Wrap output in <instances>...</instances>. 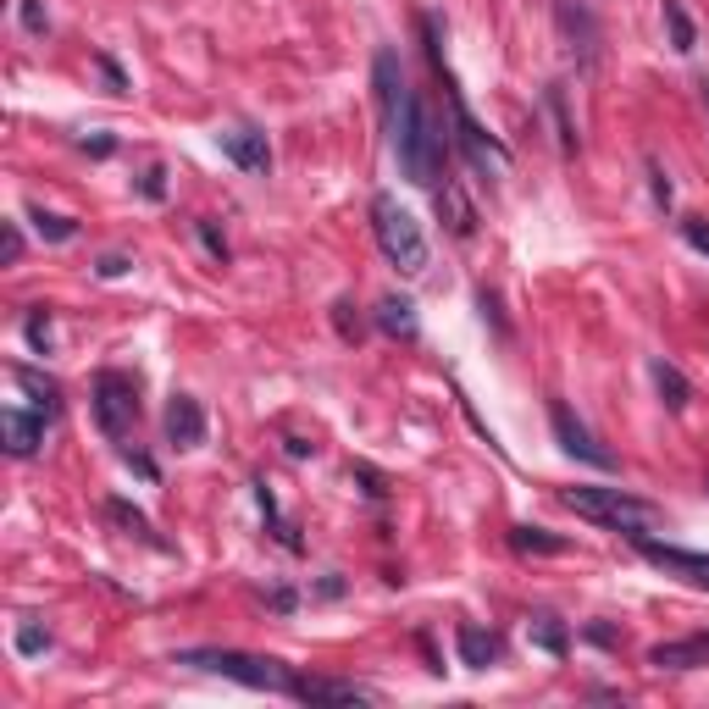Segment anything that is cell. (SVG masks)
I'll list each match as a JSON object with an SVG mask.
<instances>
[{
  "label": "cell",
  "mask_w": 709,
  "mask_h": 709,
  "mask_svg": "<svg viewBox=\"0 0 709 709\" xmlns=\"http://www.w3.org/2000/svg\"><path fill=\"white\" fill-rule=\"evenodd\" d=\"M372 228H377L383 255L399 266V272H410V277L427 272V233H421V222L410 217L394 194H377L372 200Z\"/></svg>",
  "instance_id": "cell-4"
},
{
  "label": "cell",
  "mask_w": 709,
  "mask_h": 709,
  "mask_svg": "<svg viewBox=\"0 0 709 709\" xmlns=\"http://www.w3.org/2000/svg\"><path fill=\"white\" fill-rule=\"evenodd\" d=\"M654 388H660L665 410H687V399H693V388H687V377L676 372L671 361H654Z\"/></svg>",
  "instance_id": "cell-18"
},
{
  "label": "cell",
  "mask_w": 709,
  "mask_h": 709,
  "mask_svg": "<svg viewBox=\"0 0 709 709\" xmlns=\"http://www.w3.org/2000/svg\"><path fill=\"white\" fill-rule=\"evenodd\" d=\"M28 344H34L39 355H50V305H34V316H28Z\"/></svg>",
  "instance_id": "cell-27"
},
{
  "label": "cell",
  "mask_w": 709,
  "mask_h": 709,
  "mask_svg": "<svg viewBox=\"0 0 709 709\" xmlns=\"http://www.w3.org/2000/svg\"><path fill=\"white\" fill-rule=\"evenodd\" d=\"M100 73H106V84H111V95H128V78L117 73V61L111 56H100Z\"/></svg>",
  "instance_id": "cell-33"
},
{
  "label": "cell",
  "mask_w": 709,
  "mask_h": 709,
  "mask_svg": "<svg viewBox=\"0 0 709 709\" xmlns=\"http://www.w3.org/2000/svg\"><path fill=\"white\" fill-rule=\"evenodd\" d=\"M139 194H145V200H167V172L150 167L145 178H139Z\"/></svg>",
  "instance_id": "cell-31"
},
{
  "label": "cell",
  "mask_w": 709,
  "mask_h": 709,
  "mask_svg": "<svg viewBox=\"0 0 709 709\" xmlns=\"http://www.w3.org/2000/svg\"><path fill=\"white\" fill-rule=\"evenodd\" d=\"M294 698H305V704H372V687L338 682V676H300Z\"/></svg>",
  "instance_id": "cell-14"
},
{
  "label": "cell",
  "mask_w": 709,
  "mask_h": 709,
  "mask_svg": "<svg viewBox=\"0 0 709 709\" xmlns=\"http://www.w3.org/2000/svg\"><path fill=\"white\" fill-rule=\"evenodd\" d=\"M372 89H377V111H383V122L394 128L399 111H405V100H410L405 78H399V56H394V50H377V61H372Z\"/></svg>",
  "instance_id": "cell-9"
},
{
  "label": "cell",
  "mask_w": 709,
  "mask_h": 709,
  "mask_svg": "<svg viewBox=\"0 0 709 709\" xmlns=\"http://www.w3.org/2000/svg\"><path fill=\"white\" fill-rule=\"evenodd\" d=\"M549 111H554V128H560V150L571 156V150H577V128H571V117H565V95H560V89H549Z\"/></svg>",
  "instance_id": "cell-25"
},
{
  "label": "cell",
  "mask_w": 709,
  "mask_h": 709,
  "mask_svg": "<svg viewBox=\"0 0 709 709\" xmlns=\"http://www.w3.org/2000/svg\"><path fill=\"white\" fill-rule=\"evenodd\" d=\"M438 217H444L449 222V233H455V239H471V228H477V211H471V205H466V194H460V183H438Z\"/></svg>",
  "instance_id": "cell-15"
},
{
  "label": "cell",
  "mask_w": 709,
  "mask_h": 709,
  "mask_svg": "<svg viewBox=\"0 0 709 709\" xmlns=\"http://www.w3.org/2000/svg\"><path fill=\"white\" fill-rule=\"evenodd\" d=\"M649 665H654V671H698V665H709V632L676 637V643H654Z\"/></svg>",
  "instance_id": "cell-13"
},
{
  "label": "cell",
  "mask_w": 709,
  "mask_h": 709,
  "mask_svg": "<svg viewBox=\"0 0 709 709\" xmlns=\"http://www.w3.org/2000/svg\"><path fill=\"white\" fill-rule=\"evenodd\" d=\"M128 266H133L128 255H100V266H95V272H100V277H122Z\"/></svg>",
  "instance_id": "cell-34"
},
{
  "label": "cell",
  "mask_w": 709,
  "mask_h": 709,
  "mask_svg": "<svg viewBox=\"0 0 709 709\" xmlns=\"http://www.w3.org/2000/svg\"><path fill=\"white\" fill-rule=\"evenodd\" d=\"M455 649H460V665H471V671H488L493 660H499V643H493V632H482V626H460L455 632Z\"/></svg>",
  "instance_id": "cell-16"
},
{
  "label": "cell",
  "mask_w": 709,
  "mask_h": 709,
  "mask_svg": "<svg viewBox=\"0 0 709 709\" xmlns=\"http://www.w3.org/2000/svg\"><path fill=\"white\" fill-rule=\"evenodd\" d=\"M106 516H111V521H117V527H128V532H133V538H145V543H156V538H150V521H145V510H133V505H128V499H111V505H106Z\"/></svg>",
  "instance_id": "cell-24"
},
{
  "label": "cell",
  "mask_w": 709,
  "mask_h": 709,
  "mask_svg": "<svg viewBox=\"0 0 709 709\" xmlns=\"http://www.w3.org/2000/svg\"><path fill=\"white\" fill-rule=\"evenodd\" d=\"M167 444L172 449H200L205 444V410L194 394H172L167 405Z\"/></svg>",
  "instance_id": "cell-11"
},
{
  "label": "cell",
  "mask_w": 709,
  "mask_h": 709,
  "mask_svg": "<svg viewBox=\"0 0 709 709\" xmlns=\"http://www.w3.org/2000/svg\"><path fill=\"white\" fill-rule=\"evenodd\" d=\"M510 543H516L521 554H565V549H571L565 538H554V532H543V527H516V532H510Z\"/></svg>",
  "instance_id": "cell-22"
},
{
  "label": "cell",
  "mask_w": 709,
  "mask_h": 709,
  "mask_svg": "<svg viewBox=\"0 0 709 709\" xmlns=\"http://www.w3.org/2000/svg\"><path fill=\"white\" fill-rule=\"evenodd\" d=\"M17 12H23V28L34 39H45L50 34V17H45V0H17Z\"/></svg>",
  "instance_id": "cell-28"
},
{
  "label": "cell",
  "mask_w": 709,
  "mask_h": 709,
  "mask_svg": "<svg viewBox=\"0 0 709 709\" xmlns=\"http://www.w3.org/2000/svg\"><path fill=\"white\" fill-rule=\"evenodd\" d=\"M45 410H0V444L12 449L17 460H28L45 444Z\"/></svg>",
  "instance_id": "cell-10"
},
{
  "label": "cell",
  "mask_w": 709,
  "mask_h": 709,
  "mask_svg": "<svg viewBox=\"0 0 709 709\" xmlns=\"http://www.w3.org/2000/svg\"><path fill=\"white\" fill-rule=\"evenodd\" d=\"M34 228H39V239H50V244L78 239V222H73V217H56V211H45V205L34 211Z\"/></svg>",
  "instance_id": "cell-23"
},
{
  "label": "cell",
  "mask_w": 709,
  "mask_h": 709,
  "mask_svg": "<svg viewBox=\"0 0 709 709\" xmlns=\"http://www.w3.org/2000/svg\"><path fill=\"white\" fill-rule=\"evenodd\" d=\"M122 460H128V466H133V471H139V477H156V466H150V460H145V455H133V449H122Z\"/></svg>",
  "instance_id": "cell-36"
},
{
  "label": "cell",
  "mask_w": 709,
  "mask_h": 709,
  "mask_svg": "<svg viewBox=\"0 0 709 709\" xmlns=\"http://www.w3.org/2000/svg\"><path fill=\"white\" fill-rule=\"evenodd\" d=\"M626 538L637 543V554H643V560H654V565H665V571H676V577H687L693 588H709V554H693V549H676V543H660V538H649L643 527L626 532Z\"/></svg>",
  "instance_id": "cell-6"
},
{
  "label": "cell",
  "mask_w": 709,
  "mask_h": 709,
  "mask_svg": "<svg viewBox=\"0 0 709 709\" xmlns=\"http://www.w3.org/2000/svg\"><path fill=\"white\" fill-rule=\"evenodd\" d=\"M704 106H709V78H704Z\"/></svg>",
  "instance_id": "cell-38"
},
{
  "label": "cell",
  "mask_w": 709,
  "mask_h": 709,
  "mask_svg": "<svg viewBox=\"0 0 709 709\" xmlns=\"http://www.w3.org/2000/svg\"><path fill=\"white\" fill-rule=\"evenodd\" d=\"M527 632H532V643H538L543 654H554V660H560V654L571 649V632H565V626L554 621V615H532V626H527Z\"/></svg>",
  "instance_id": "cell-21"
},
{
  "label": "cell",
  "mask_w": 709,
  "mask_h": 709,
  "mask_svg": "<svg viewBox=\"0 0 709 709\" xmlns=\"http://www.w3.org/2000/svg\"><path fill=\"white\" fill-rule=\"evenodd\" d=\"M172 665H194V671L228 676V682L255 687V693H289L294 698V687H300V676L283 660H261V654H239V649H183Z\"/></svg>",
  "instance_id": "cell-2"
},
{
  "label": "cell",
  "mask_w": 709,
  "mask_h": 709,
  "mask_svg": "<svg viewBox=\"0 0 709 709\" xmlns=\"http://www.w3.org/2000/svg\"><path fill=\"white\" fill-rule=\"evenodd\" d=\"M560 34H565V50L577 56V67H593V61H599V28H593L582 0H560Z\"/></svg>",
  "instance_id": "cell-7"
},
{
  "label": "cell",
  "mask_w": 709,
  "mask_h": 709,
  "mask_svg": "<svg viewBox=\"0 0 709 709\" xmlns=\"http://www.w3.org/2000/svg\"><path fill=\"white\" fill-rule=\"evenodd\" d=\"M377 327L394 333V338H416V311H410V300H394V294H388V300L377 305Z\"/></svg>",
  "instance_id": "cell-19"
},
{
  "label": "cell",
  "mask_w": 709,
  "mask_h": 709,
  "mask_svg": "<svg viewBox=\"0 0 709 709\" xmlns=\"http://www.w3.org/2000/svg\"><path fill=\"white\" fill-rule=\"evenodd\" d=\"M45 649H50V632H45V626H34V621L17 626V654H45Z\"/></svg>",
  "instance_id": "cell-29"
},
{
  "label": "cell",
  "mask_w": 709,
  "mask_h": 709,
  "mask_svg": "<svg viewBox=\"0 0 709 709\" xmlns=\"http://www.w3.org/2000/svg\"><path fill=\"white\" fill-rule=\"evenodd\" d=\"M89 405H95V421L106 438H122L139 421V383H133L128 372H100L95 377V394H89Z\"/></svg>",
  "instance_id": "cell-5"
},
{
  "label": "cell",
  "mask_w": 709,
  "mask_h": 709,
  "mask_svg": "<svg viewBox=\"0 0 709 709\" xmlns=\"http://www.w3.org/2000/svg\"><path fill=\"white\" fill-rule=\"evenodd\" d=\"M12 383L23 388V394L34 399L45 416H56V410H61V388H56V377H39L34 366H12Z\"/></svg>",
  "instance_id": "cell-17"
},
{
  "label": "cell",
  "mask_w": 709,
  "mask_h": 709,
  "mask_svg": "<svg viewBox=\"0 0 709 709\" xmlns=\"http://www.w3.org/2000/svg\"><path fill=\"white\" fill-rule=\"evenodd\" d=\"M266 604H272V610H294V593L289 588H272V593H266Z\"/></svg>",
  "instance_id": "cell-37"
},
{
  "label": "cell",
  "mask_w": 709,
  "mask_h": 709,
  "mask_svg": "<svg viewBox=\"0 0 709 709\" xmlns=\"http://www.w3.org/2000/svg\"><path fill=\"white\" fill-rule=\"evenodd\" d=\"M549 421H554V438H560V449H565V455L588 460V466H599V471L610 466V455H604V449L593 444V433H588V427H582V421L571 416V405H560V399H554V405H549Z\"/></svg>",
  "instance_id": "cell-8"
},
{
  "label": "cell",
  "mask_w": 709,
  "mask_h": 709,
  "mask_svg": "<svg viewBox=\"0 0 709 709\" xmlns=\"http://www.w3.org/2000/svg\"><path fill=\"white\" fill-rule=\"evenodd\" d=\"M217 145H222V156H228L233 167H244V172L272 167V145H266L261 128H228V133H217Z\"/></svg>",
  "instance_id": "cell-12"
},
{
  "label": "cell",
  "mask_w": 709,
  "mask_h": 709,
  "mask_svg": "<svg viewBox=\"0 0 709 709\" xmlns=\"http://www.w3.org/2000/svg\"><path fill=\"white\" fill-rule=\"evenodd\" d=\"M660 12H665V28H671V50H693L698 45V34H693V17H687V6L682 0H660Z\"/></svg>",
  "instance_id": "cell-20"
},
{
  "label": "cell",
  "mask_w": 709,
  "mask_h": 709,
  "mask_svg": "<svg viewBox=\"0 0 709 709\" xmlns=\"http://www.w3.org/2000/svg\"><path fill=\"white\" fill-rule=\"evenodd\" d=\"M394 156H399V172L416 189H438V178H444V145H438V128L427 117V106H421V95H410L394 122Z\"/></svg>",
  "instance_id": "cell-1"
},
{
  "label": "cell",
  "mask_w": 709,
  "mask_h": 709,
  "mask_svg": "<svg viewBox=\"0 0 709 709\" xmlns=\"http://www.w3.org/2000/svg\"><path fill=\"white\" fill-rule=\"evenodd\" d=\"M194 228H200V244H205V250L217 255V261H228V239H222V233H217V222L205 217V222H194Z\"/></svg>",
  "instance_id": "cell-30"
},
{
  "label": "cell",
  "mask_w": 709,
  "mask_h": 709,
  "mask_svg": "<svg viewBox=\"0 0 709 709\" xmlns=\"http://www.w3.org/2000/svg\"><path fill=\"white\" fill-rule=\"evenodd\" d=\"M17 261H23V228L0 222V266H17Z\"/></svg>",
  "instance_id": "cell-26"
},
{
  "label": "cell",
  "mask_w": 709,
  "mask_h": 709,
  "mask_svg": "<svg viewBox=\"0 0 709 709\" xmlns=\"http://www.w3.org/2000/svg\"><path fill=\"white\" fill-rule=\"evenodd\" d=\"M682 233H687V244H693V250H704V255H709V222H704V217H687V222H682Z\"/></svg>",
  "instance_id": "cell-32"
},
{
  "label": "cell",
  "mask_w": 709,
  "mask_h": 709,
  "mask_svg": "<svg viewBox=\"0 0 709 709\" xmlns=\"http://www.w3.org/2000/svg\"><path fill=\"white\" fill-rule=\"evenodd\" d=\"M560 499L582 521H599L610 532H637V527H649V521H660V505H649V499H637L626 488H565Z\"/></svg>",
  "instance_id": "cell-3"
},
{
  "label": "cell",
  "mask_w": 709,
  "mask_h": 709,
  "mask_svg": "<svg viewBox=\"0 0 709 709\" xmlns=\"http://www.w3.org/2000/svg\"><path fill=\"white\" fill-rule=\"evenodd\" d=\"M649 178H654V200H660V205H671V183H665V172L654 167V161H649Z\"/></svg>",
  "instance_id": "cell-35"
}]
</instances>
